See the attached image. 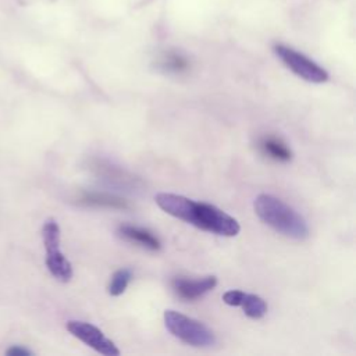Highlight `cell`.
Listing matches in <instances>:
<instances>
[{"label":"cell","instance_id":"6da1fadb","mask_svg":"<svg viewBox=\"0 0 356 356\" xmlns=\"http://www.w3.org/2000/svg\"><path fill=\"white\" fill-rule=\"evenodd\" d=\"M157 206L167 214L179 218L199 229L222 236H235L239 234V222L214 204L195 202L189 197L175 193L161 192L154 197Z\"/></svg>","mask_w":356,"mask_h":356},{"label":"cell","instance_id":"7a4b0ae2","mask_svg":"<svg viewBox=\"0 0 356 356\" xmlns=\"http://www.w3.org/2000/svg\"><path fill=\"white\" fill-rule=\"evenodd\" d=\"M253 207L257 217L274 231L292 239L307 238L309 227L305 218L281 199L261 193L254 199Z\"/></svg>","mask_w":356,"mask_h":356},{"label":"cell","instance_id":"3957f363","mask_svg":"<svg viewBox=\"0 0 356 356\" xmlns=\"http://www.w3.org/2000/svg\"><path fill=\"white\" fill-rule=\"evenodd\" d=\"M165 328L179 341L197 348L211 346L216 342L213 331L203 323L175 310L164 312Z\"/></svg>","mask_w":356,"mask_h":356},{"label":"cell","instance_id":"277c9868","mask_svg":"<svg viewBox=\"0 0 356 356\" xmlns=\"http://www.w3.org/2000/svg\"><path fill=\"white\" fill-rule=\"evenodd\" d=\"M42 239L46 249V267L60 282L72 278V266L60 249V227L54 218H47L42 227Z\"/></svg>","mask_w":356,"mask_h":356},{"label":"cell","instance_id":"5b68a950","mask_svg":"<svg viewBox=\"0 0 356 356\" xmlns=\"http://www.w3.org/2000/svg\"><path fill=\"white\" fill-rule=\"evenodd\" d=\"M274 51L281 58V61L299 78L313 83H323L328 79V72L305 54L281 43L274 44Z\"/></svg>","mask_w":356,"mask_h":356},{"label":"cell","instance_id":"8992f818","mask_svg":"<svg viewBox=\"0 0 356 356\" xmlns=\"http://www.w3.org/2000/svg\"><path fill=\"white\" fill-rule=\"evenodd\" d=\"M67 330L79 341L106 356H118L120 350L115 343L108 339L97 327L81 320H70L65 324Z\"/></svg>","mask_w":356,"mask_h":356},{"label":"cell","instance_id":"52a82bcc","mask_svg":"<svg viewBox=\"0 0 356 356\" xmlns=\"http://www.w3.org/2000/svg\"><path fill=\"white\" fill-rule=\"evenodd\" d=\"M172 289L184 300H195L217 285L216 275H207L197 280H189L185 277H175L171 281Z\"/></svg>","mask_w":356,"mask_h":356},{"label":"cell","instance_id":"ba28073f","mask_svg":"<svg viewBox=\"0 0 356 356\" xmlns=\"http://www.w3.org/2000/svg\"><path fill=\"white\" fill-rule=\"evenodd\" d=\"M118 235L121 238H124L125 241L135 243L143 249L156 252L160 250L161 243L159 241V238L156 235H153L150 231L136 227V225H131V224H122L118 227Z\"/></svg>","mask_w":356,"mask_h":356},{"label":"cell","instance_id":"9c48e42d","mask_svg":"<svg viewBox=\"0 0 356 356\" xmlns=\"http://www.w3.org/2000/svg\"><path fill=\"white\" fill-rule=\"evenodd\" d=\"M259 147L264 156L275 161L286 163L292 159V150L288 147V145L282 139L277 136H273V135L263 136L259 142Z\"/></svg>","mask_w":356,"mask_h":356},{"label":"cell","instance_id":"30bf717a","mask_svg":"<svg viewBox=\"0 0 356 356\" xmlns=\"http://www.w3.org/2000/svg\"><path fill=\"white\" fill-rule=\"evenodd\" d=\"M78 202L83 206H93V207H108V209H128L129 204L127 200L117 197L108 193H99V192H83Z\"/></svg>","mask_w":356,"mask_h":356},{"label":"cell","instance_id":"8fae6325","mask_svg":"<svg viewBox=\"0 0 356 356\" xmlns=\"http://www.w3.org/2000/svg\"><path fill=\"white\" fill-rule=\"evenodd\" d=\"M243 309V313L249 317V318H261L266 313H267V303L263 298H260L259 295L254 293H243L241 305Z\"/></svg>","mask_w":356,"mask_h":356},{"label":"cell","instance_id":"7c38bea8","mask_svg":"<svg viewBox=\"0 0 356 356\" xmlns=\"http://www.w3.org/2000/svg\"><path fill=\"white\" fill-rule=\"evenodd\" d=\"M132 278V271L129 268H120L117 270L110 282H108V286H107V292L111 295V296H120L125 292L129 281Z\"/></svg>","mask_w":356,"mask_h":356},{"label":"cell","instance_id":"4fadbf2b","mask_svg":"<svg viewBox=\"0 0 356 356\" xmlns=\"http://www.w3.org/2000/svg\"><path fill=\"white\" fill-rule=\"evenodd\" d=\"M243 293H245L243 291L231 289V291H227V292L222 295V300H224V303H227L228 306H239Z\"/></svg>","mask_w":356,"mask_h":356},{"label":"cell","instance_id":"5bb4252c","mask_svg":"<svg viewBox=\"0 0 356 356\" xmlns=\"http://www.w3.org/2000/svg\"><path fill=\"white\" fill-rule=\"evenodd\" d=\"M6 353L7 355H10V356H29V355H32L33 352L32 350H29L28 348H25V346H21V345H13L11 348H8L7 350H6Z\"/></svg>","mask_w":356,"mask_h":356}]
</instances>
